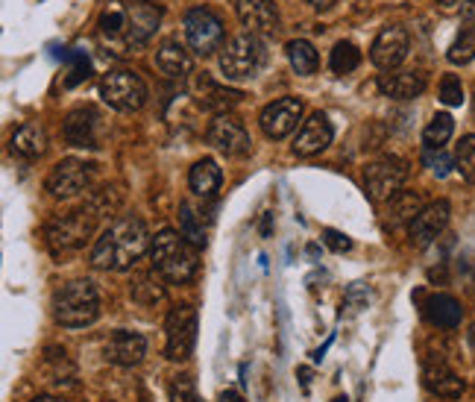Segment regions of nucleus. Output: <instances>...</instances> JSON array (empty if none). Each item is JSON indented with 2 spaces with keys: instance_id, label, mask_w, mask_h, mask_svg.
<instances>
[{
  "instance_id": "obj_28",
  "label": "nucleus",
  "mask_w": 475,
  "mask_h": 402,
  "mask_svg": "<svg viewBox=\"0 0 475 402\" xmlns=\"http://www.w3.org/2000/svg\"><path fill=\"white\" fill-rule=\"evenodd\" d=\"M422 209L426 206H422V197L417 191H399L393 200H387V223L391 226L414 223V218Z\"/></svg>"
},
{
  "instance_id": "obj_32",
  "label": "nucleus",
  "mask_w": 475,
  "mask_h": 402,
  "mask_svg": "<svg viewBox=\"0 0 475 402\" xmlns=\"http://www.w3.org/2000/svg\"><path fill=\"white\" fill-rule=\"evenodd\" d=\"M455 132V121L452 115H446V112H441V115H434L429 121L426 132H422V142H426V150H443V144L452 138Z\"/></svg>"
},
{
  "instance_id": "obj_42",
  "label": "nucleus",
  "mask_w": 475,
  "mask_h": 402,
  "mask_svg": "<svg viewBox=\"0 0 475 402\" xmlns=\"http://www.w3.org/2000/svg\"><path fill=\"white\" fill-rule=\"evenodd\" d=\"M460 12H464V21L475 24V0H464V4H460Z\"/></svg>"
},
{
  "instance_id": "obj_38",
  "label": "nucleus",
  "mask_w": 475,
  "mask_h": 402,
  "mask_svg": "<svg viewBox=\"0 0 475 402\" xmlns=\"http://www.w3.org/2000/svg\"><path fill=\"white\" fill-rule=\"evenodd\" d=\"M65 59L71 62V77H68V85H77L82 80L92 77V65H89V56L80 54V50H73V54H65Z\"/></svg>"
},
{
  "instance_id": "obj_6",
  "label": "nucleus",
  "mask_w": 475,
  "mask_h": 402,
  "mask_svg": "<svg viewBox=\"0 0 475 402\" xmlns=\"http://www.w3.org/2000/svg\"><path fill=\"white\" fill-rule=\"evenodd\" d=\"M100 97L118 112H139L147 100V85L135 71L115 68L100 80Z\"/></svg>"
},
{
  "instance_id": "obj_24",
  "label": "nucleus",
  "mask_w": 475,
  "mask_h": 402,
  "mask_svg": "<svg viewBox=\"0 0 475 402\" xmlns=\"http://www.w3.org/2000/svg\"><path fill=\"white\" fill-rule=\"evenodd\" d=\"M422 382L431 394L455 399L464 394V379H458V373L449 368L446 361H429L426 370H422Z\"/></svg>"
},
{
  "instance_id": "obj_39",
  "label": "nucleus",
  "mask_w": 475,
  "mask_h": 402,
  "mask_svg": "<svg viewBox=\"0 0 475 402\" xmlns=\"http://www.w3.org/2000/svg\"><path fill=\"white\" fill-rule=\"evenodd\" d=\"M422 162H426V168L434 173V177H446V173L452 171V156H449L446 150H426V153H422Z\"/></svg>"
},
{
  "instance_id": "obj_5",
  "label": "nucleus",
  "mask_w": 475,
  "mask_h": 402,
  "mask_svg": "<svg viewBox=\"0 0 475 402\" xmlns=\"http://www.w3.org/2000/svg\"><path fill=\"white\" fill-rule=\"evenodd\" d=\"M94 211L92 209H77V211H65L47 223V244L56 256L65 253H77L85 247V241L94 232Z\"/></svg>"
},
{
  "instance_id": "obj_16",
  "label": "nucleus",
  "mask_w": 475,
  "mask_h": 402,
  "mask_svg": "<svg viewBox=\"0 0 475 402\" xmlns=\"http://www.w3.org/2000/svg\"><path fill=\"white\" fill-rule=\"evenodd\" d=\"M446 223H449V203L446 200H434L411 223V241L417 247H429L446 230Z\"/></svg>"
},
{
  "instance_id": "obj_3",
  "label": "nucleus",
  "mask_w": 475,
  "mask_h": 402,
  "mask_svg": "<svg viewBox=\"0 0 475 402\" xmlns=\"http://www.w3.org/2000/svg\"><path fill=\"white\" fill-rule=\"evenodd\" d=\"M53 314H56V323L68 326V329H80V326L94 323L100 314L97 288L89 279L62 285L53 294Z\"/></svg>"
},
{
  "instance_id": "obj_43",
  "label": "nucleus",
  "mask_w": 475,
  "mask_h": 402,
  "mask_svg": "<svg viewBox=\"0 0 475 402\" xmlns=\"http://www.w3.org/2000/svg\"><path fill=\"white\" fill-rule=\"evenodd\" d=\"M218 402H244V397L238 394V391H223Z\"/></svg>"
},
{
  "instance_id": "obj_20",
  "label": "nucleus",
  "mask_w": 475,
  "mask_h": 402,
  "mask_svg": "<svg viewBox=\"0 0 475 402\" xmlns=\"http://www.w3.org/2000/svg\"><path fill=\"white\" fill-rule=\"evenodd\" d=\"M156 65L161 74H168L170 80H185L194 71V56L179 39H165L156 50Z\"/></svg>"
},
{
  "instance_id": "obj_26",
  "label": "nucleus",
  "mask_w": 475,
  "mask_h": 402,
  "mask_svg": "<svg viewBox=\"0 0 475 402\" xmlns=\"http://www.w3.org/2000/svg\"><path fill=\"white\" fill-rule=\"evenodd\" d=\"M220 182H223V173H220V168H218L215 159H199L197 165L191 168V173H189L191 191H194L197 197H203V200L215 197L218 188H220Z\"/></svg>"
},
{
  "instance_id": "obj_47",
  "label": "nucleus",
  "mask_w": 475,
  "mask_h": 402,
  "mask_svg": "<svg viewBox=\"0 0 475 402\" xmlns=\"http://www.w3.org/2000/svg\"><path fill=\"white\" fill-rule=\"evenodd\" d=\"M33 402H65V399H56V397H35Z\"/></svg>"
},
{
  "instance_id": "obj_13",
  "label": "nucleus",
  "mask_w": 475,
  "mask_h": 402,
  "mask_svg": "<svg viewBox=\"0 0 475 402\" xmlns=\"http://www.w3.org/2000/svg\"><path fill=\"white\" fill-rule=\"evenodd\" d=\"M208 144L220 150L227 156H244L249 153V132L244 130V123L232 115H218L208 127Z\"/></svg>"
},
{
  "instance_id": "obj_31",
  "label": "nucleus",
  "mask_w": 475,
  "mask_h": 402,
  "mask_svg": "<svg viewBox=\"0 0 475 402\" xmlns=\"http://www.w3.org/2000/svg\"><path fill=\"white\" fill-rule=\"evenodd\" d=\"M179 232L189 238L194 247H206V223H203V215H199L191 203L179 206Z\"/></svg>"
},
{
  "instance_id": "obj_50",
  "label": "nucleus",
  "mask_w": 475,
  "mask_h": 402,
  "mask_svg": "<svg viewBox=\"0 0 475 402\" xmlns=\"http://www.w3.org/2000/svg\"><path fill=\"white\" fill-rule=\"evenodd\" d=\"M472 112H475V89H472Z\"/></svg>"
},
{
  "instance_id": "obj_12",
  "label": "nucleus",
  "mask_w": 475,
  "mask_h": 402,
  "mask_svg": "<svg viewBox=\"0 0 475 402\" xmlns=\"http://www.w3.org/2000/svg\"><path fill=\"white\" fill-rule=\"evenodd\" d=\"M299 118H303V100L282 97V100H273L270 106H265L258 121L267 138H287L296 130Z\"/></svg>"
},
{
  "instance_id": "obj_14",
  "label": "nucleus",
  "mask_w": 475,
  "mask_h": 402,
  "mask_svg": "<svg viewBox=\"0 0 475 402\" xmlns=\"http://www.w3.org/2000/svg\"><path fill=\"white\" fill-rule=\"evenodd\" d=\"M235 12L247 33L276 35L279 33V6L273 0H235Z\"/></svg>"
},
{
  "instance_id": "obj_22",
  "label": "nucleus",
  "mask_w": 475,
  "mask_h": 402,
  "mask_svg": "<svg viewBox=\"0 0 475 402\" xmlns=\"http://www.w3.org/2000/svg\"><path fill=\"white\" fill-rule=\"evenodd\" d=\"M379 89L384 97H393V100H414L426 92V77L417 71H391V74H382L379 80Z\"/></svg>"
},
{
  "instance_id": "obj_44",
  "label": "nucleus",
  "mask_w": 475,
  "mask_h": 402,
  "mask_svg": "<svg viewBox=\"0 0 475 402\" xmlns=\"http://www.w3.org/2000/svg\"><path fill=\"white\" fill-rule=\"evenodd\" d=\"M270 226H273V215L267 211L265 215V221H261V235H270Z\"/></svg>"
},
{
  "instance_id": "obj_25",
  "label": "nucleus",
  "mask_w": 475,
  "mask_h": 402,
  "mask_svg": "<svg viewBox=\"0 0 475 402\" xmlns=\"http://www.w3.org/2000/svg\"><path fill=\"white\" fill-rule=\"evenodd\" d=\"M422 314H426V320L441 326V329H455V326L460 323V318H464V309H460V303L455 297L449 294H434L426 299V306H422Z\"/></svg>"
},
{
  "instance_id": "obj_11",
  "label": "nucleus",
  "mask_w": 475,
  "mask_h": 402,
  "mask_svg": "<svg viewBox=\"0 0 475 402\" xmlns=\"http://www.w3.org/2000/svg\"><path fill=\"white\" fill-rule=\"evenodd\" d=\"M408 47H411L408 33L402 27H396V24H391V27H384L376 35V42H373V47H370V59L376 68L393 71V68L402 65V59L408 56Z\"/></svg>"
},
{
  "instance_id": "obj_10",
  "label": "nucleus",
  "mask_w": 475,
  "mask_h": 402,
  "mask_svg": "<svg viewBox=\"0 0 475 402\" xmlns=\"http://www.w3.org/2000/svg\"><path fill=\"white\" fill-rule=\"evenodd\" d=\"M89 182H92V165H85L80 159H62L59 165L50 171L44 185L53 197L68 200V197H77L80 191H85Z\"/></svg>"
},
{
  "instance_id": "obj_4",
  "label": "nucleus",
  "mask_w": 475,
  "mask_h": 402,
  "mask_svg": "<svg viewBox=\"0 0 475 402\" xmlns=\"http://www.w3.org/2000/svg\"><path fill=\"white\" fill-rule=\"evenodd\" d=\"M265 62L267 47L253 33H238L220 47V71L227 80H253Z\"/></svg>"
},
{
  "instance_id": "obj_15",
  "label": "nucleus",
  "mask_w": 475,
  "mask_h": 402,
  "mask_svg": "<svg viewBox=\"0 0 475 402\" xmlns=\"http://www.w3.org/2000/svg\"><path fill=\"white\" fill-rule=\"evenodd\" d=\"M103 118L97 115L92 106L73 109L65 118V142L73 147H100V138H103Z\"/></svg>"
},
{
  "instance_id": "obj_27",
  "label": "nucleus",
  "mask_w": 475,
  "mask_h": 402,
  "mask_svg": "<svg viewBox=\"0 0 475 402\" xmlns=\"http://www.w3.org/2000/svg\"><path fill=\"white\" fill-rule=\"evenodd\" d=\"M47 150V132L39 123H24L12 135V153H18L24 159H35Z\"/></svg>"
},
{
  "instance_id": "obj_23",
  "label": "nucleus",
  "mask_w": 475,
  "mask_h": 402,
  "mask_svg": "<svg viewBox=\"0 0 475 402\" xmlns=\"http://www.w3.org/2000/svg\"><path fill=\"white\" fill-rule=\"evenodd\" d=\"M130 6L132 4H127V0H106V6L100 9V18H97V27L103 39L123 44L130 30Z\"/></svg>"
},
{
  "instance_id": "obj_49",
  "label": "nucleus",
  "mask_w": 475,
  "mask_h": 402,
  "mask_svg": "<svg viewBox=\"0 0 475 402\" xmlns=\"http://www.w3.org/2000/svg\"><path fill=\"white\" fill-rule=\"evenodd\" d=\"M332 402H349V399H346V397H334Z\"/></svg>"
},
{
  "instance_id": "obj_17",
  "label": "nucleus",
  "mask_w": 475,
  "mask_h": 402,
  "mask_svg": "<svg viewBox=\"0 0 475 402\" xmlns=\"http://www.w3.org/2000/svg\"><path fill=\"white\" fill-rule=\"evenodd\" d=\"M159 21H161L159 6L132 4L130 6V30H127V39H123V47L135 50V47L147 44L150 39H153V33L159 30Z\"/></svg>"
},
{
  "instance_id": "obj_45",
  "label": "nucleus",
  "mask_w": 475,
  "mask_h": 402,
  "mask_svg": "<svg viewBox=\"0 0 475 402\" xmlns=\"http://www.w3.org/2000/svg\"><path fill=\"white\" fill-rule=\"evenodd\" d=\"M434 4L441 6V9H455V6L460 4V0H434Z\"/></svg>"
},
{
  "instance_id": "obj_21",
  "label": "nucleus",
  "mask_w": 475,
  "mask_h": 402,
  "mask_svg": "<svg viewBox=\"0 0 475 402\" xmlns=\"http://www.w3.org/2000/svg\"><path fill=\"white\" fill-rule=\"evenodd\" d=\"M194 97L206 109L227 115V109H232L235 103H241L244 94L235 92V89H223V85H218L215 80L208 77V74H197V80H194Z\"/></svg>"
},
{
  "instance_id": "obj_37",
  "label": "nucleus",
  "mask_w": 475,
  "mask_h": 402,
  "mask_svg": "<svg viewBox=\"0 0 475 402\" xmlns=\"http://www.w3.org/2000/svg\"><path fill=\"white\" fill-rule=\"evenodd\" d=\"M170 402H203L197 394V385L191 376H177L170 385Z\"/></svg>"
},
{
  "instance_id": "obj_36",
  "label": "nucleus",
  "mask_w": 475,
  "mask_h": 402,
  "mask_svg": "<svg viewBox=\"0 0 475 402\" xmlns=\"http://www.w3.org/2000/svg\"><path fill=\"white\" fill-rule=\"evenodd\" d=\"M367 303H370V288L364 282H353L346 288V297H344V309H346L344 314L346 318H353V314L364 311Z\"/></svg>"
},
{
  "instance_id": "obj_48",
  "label": "nucleus",
  "mask_w": 475,
  "mask_h": 402,
  "mask_svg": "<svg viewBox=\"0 0 475 402\" xmlns=\"http://www.w3.org/2000/svg\"><path fill=\"white\" fill-rule=\"evenodd\" d=\"M467 338H470V347L475 349V323L470 326V332H467Z\"/></svg>"
},
{
  "instance_id": "obj_8",
  "label": "nucleus",
  "mask_w": 475,
  "mask_h": 402,
  "mask_svg": "<svg viewBox=\"0 0 475 402\" xmlns=\"http://www.w3.org/2000/svg\"><path fill=\"white\" fill-rule=\"evenodd\" d=\"M223 21L208 6H194L185 15V39L197 56H211L223 47Z\"/></svg>"
},
{
  "instance_id": "obj_46",
  "label": "nucleus",
  "mask_w": 475,
  "mask_h": 402,
  "mask_svg": "<svg viewBox=\"0 0 475 402\" xmlns=\"http://www.w3.org/2000/svg\"><path fill=\"white\" fill-rule=\"evenodd\" d=\"M308 4L315 6V9H329V6H332V0H308Z\"/></svg>"
},
{
  "instance_id": "obj_34",
  "label": "nucleus",
  "mask_w": 475,
  "mask_h": 402,
  "mask_svg": "<svg viewBox=\"0 0 475 402\" xmlns=\"http://www.w3.org/2000/svg\"><path fill=\"white\" fill-rule=\"evenodd\" d=\"M132 299L135 303H141V306H156V303L165 299V288L159 285V279L153 273H144L132 285Z\"/></svg>"
},
{
  "instance_id": "obj_33",
  "label": "nucleus",
  "mask_w": 475,
  "mask_h": 402,
  "mask_svg": "<svg viewBox=\"0 0 475 402\" xmlns=\"http://www.w3.org/2000/svg\"><path fill=\"white\" fill-rule=\"evenodd\" d=\"M329 65L334 74H349L361 65V50L353 42H337L332 47V56H329Z\"/></svg>"
},
{
  "instance_id": "obj_2",
  "label": "nucleus",
  "mask_w": 475,
  "mask_h": 402,
  "mask_svg": "<svg viewBox=\"0 0 475 402\" xmlns=\"http://www.w3.org/2000/svg\"><path fill=\"white\" fill-rule=\"evenodd\" d=\"M150 256H153V268L173 285L191 282L197 276V270H199L197 247L177 230H161L153 238V250H150Z\"/></svg>"
},
{
  "instance_id": "obj_40",
  "label": "nucleus",
  "mask_w": 475,
  "mask_h": 402,
  "mask_svg": "<svg viewBox=\"0 0 475 402\" xmlns=\"http://www.w3.org/2000/svg\"><path fill=\"white\" fill-rule=\"evenodd\" d=\"M441 100H443L446 106H460V103H464V85H460V80L455 77V74L443 77V83H441Z\"/></svg>"
},
{
  "instance_id": "obj_9",
  "label": "nucleus",
  "mask_w": 475,
  "mask_h": 402,
  "mask_svg": "<svg viewBox=\"0 0 475 402\" xmlns=\"http://www.w3.org/2000/svg\"><path fill=\"white\" fill-rule=\"evenodd\" d=\"M197 341V311L191 306H177L168 314V358L185 361Z\"/></svg>"
},
{
  "instance_id": "obj_30",
  "label": "nucleus",
  "mask_w": 475,
  "mask_h": 402,
  "mask_svg": "<svg viewBox=\"0 0 475 402\" xmlns=\"http://www.w3.org/2000/svg\"><path fill=\"white\" fill-rule=\"evenodd\" d=\"M449 62L452 65H467V62H472L475 59V24L472 21H467L464 27L458 30V35H455V42L449 44Z\"/></svg>"
},
{
  "instance_id": "obj_7",
  "label": "nucleus",
  "mask_w": 475,
  "mask_h": 402,
  "mask_svg": "<svg viewBox=\"0 0 475 402\" xmlns=\"http://www.w3.org/2000/svg\"><path fill=\"white\" fill-rule=\"evenodd\" d=\"M405 180H408V165H405V159H399V156H382L376 162H370L364 171V188L373 203H387V200H393L402 191Z\"/></svg>"
},
{
  "instance_id": "obj_18",
  "label": "nucleus",
  "mask_w": 475,
  "mask_h": 402,
  "mask_svg": "<svg viewBox=\"0 0 475 402\" xmlns=\"http://www.w3.org/2000/svg\"><path fill=\"white\" fill-rule=\"evenodd\" d=\"M332 123L329 118L323 115V112H315L305 123L303 130H299L296 142H294V150L299 156H315V153H323L329 144H332Z\"/></svg>"
},
{
  "instance_id": "obj_41",
  "label": "nucleus",
  "mask_w": 475,
  "mask_h": 402,
  "mask_svg": "<svg viewBox=\"0 0 475 402\" xmlns=\"http://www.w3.org/2000/svg\"><path fill=\"white\" fill-rule=\"evenodd\" d=\"M323 241H326V247L334 250V253H349V250H353V241H349V235L337 232V230H326V232H323Z\"/></svg>"
},
{
  "instance_id": "obj_29",
  "label": "nucleus",
  "mask_w": 475,
  "mask_h": 402,
  "mask_svg": "<svg viewBox=\"0 0 475 402\" xmlns=\"http://www.w3.org/2000/svg\"><path fill=\"white\" fill-rule=\"evenodd\" d=\"M287 59H291V65L296 74H303V77H311V74L317 71L320 65V56L311 42L305 39H296V42H287Z\"/></svg>"
},
{
  "instance_id": "obj_35",
  "label": "nucleus",
  "mask_w": 475,
  "mask_h": 402,
  "mask_svg": "<svg viewBox=\"0 0 475 402\" xmlns=\"http://www.w3.org/2000/svg\"><path fill=\"white\" fill-rule=\"evenodd\" d=\"M455 168L464 182H475V135H464L455 150Z\"/></svg>"
},
{
  "instance_id": "obj_19",
  "label": "nucleus",
  "mask_w": 475,
  "mask_h": 402,
  "mask_svg": "<svg viewBox=\"0 0 475 402\" xmlns=\"http://www.w3.org/2000/svg\"><path fill=\"white\" fill-rule=\"evenodd\" d=\"M106 358L111 364H118V368H132V364H139L144 356H147V341L144 335L139 332H115L106 341Z\"/></svg>"
},
{
  "instance_id": "obj_1",
  "label": "nucleus",
  "mask_w": 475,
  "mask_h": 402,
  "mask_svg": "<svg viewBox=\"0 0 475 402\" xmlns=\"http://www.w3.org/2000/svg\"><path fill=\"white\" fill-rule=\"evenodd\" d=\"M150 235L139 218H118L97 238L92 250V265L103 270H130L147 253Z\"/></svg>"
}]
</instances>
